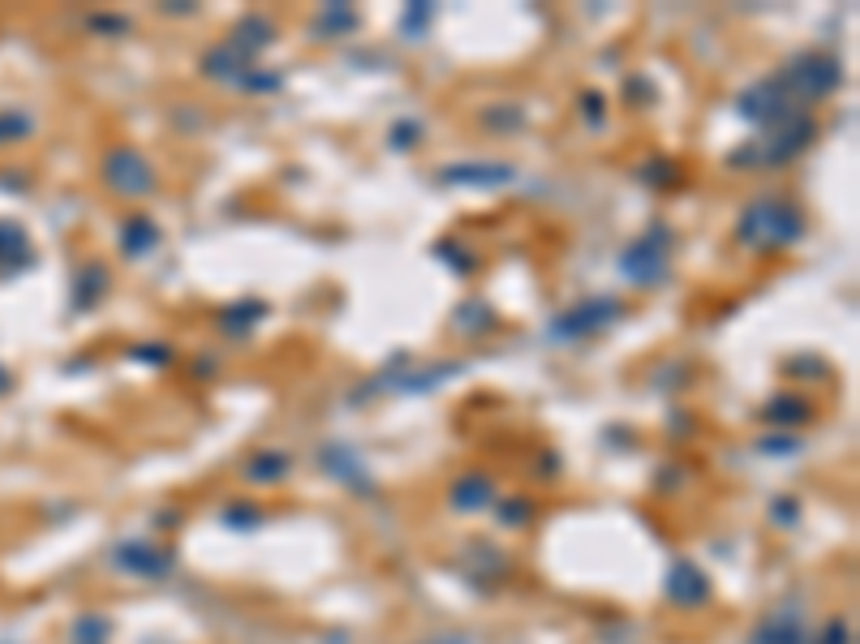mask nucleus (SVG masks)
<instances>
[{
  "label": "nucleus",
  "instance_id": "obj_1",
  "mask_svg": "<svg viewBox=\"0 0 860 644\" xmlns=\"http://www.w3.org/2000/svg\"><path fill=\"white\" fill-rule=\"evenodd\" d=\"M800 232H805V215H800V207H792L783 198H757V203H748L736 223L740 241L753 245V249H761V254L766 249L796 245Z\"/></svg>",
  "mask_w": 860,
  "mask_h": 644
},
{
  "label": "nucleus",
  "instance_id": "obj_2",
  "mask_svg": "<svg viewBox=\"0 0 860 644\" xmlns=\"http://www.w3.org/2000/svg\"><path fill=\"white\" fill-rule=\"evenodd\" d=\"M839 82H844V65H839L835 56H826V52H805V56H796V61L779 74V87L787 91L792 104H800V100L818 104V100L835 95Z\"/></svg>",
  "mask_w": 860,
  "mask_h": 644
},
{
  "label": "nucleus",
  "instance_id": "obj_3",
  "mask_svg": "<svg viewBox=\"0 0 860 644\" xmlns=\"http://www.w3.org/2000/svg\"><path fill=\"white\" fill-rule=\"evenodd\" d=\"M813 133H818L813 116L796 112V116H787L783 125L766 129V138H761V142H753V151L732 155V159H736V164H787V159H796V155L809 146V138H813Z\"/></svg>",
  "mask_w": 860,
  "mask_h": 644
},
{
  "label": "nucleus",
  "instance_id": "obj_4",
  "mask_svg": "<svg viewBox=\"0 0 860 644\" xmlns=\"http://www.w3.org/2000/svg\"><path fill=\"white\" fill-rule=\"evenodd\" d=\"M104 181L108 190H117L121 198H146L155 194V168L138 146H117L104 159Z\"/></svg>",
  "mask_w": 860,
  "mask_h": 644
},
{
  "label": "nucleus",
  "instance_id": "obj_5",
  "mask_svg": "<svg viewBox=\"0 0 860 644\" xmlns=\"http://www.w3.org/2000/svg\"><path fill=\"white\" fill-rule=\"evenodd\" d=\"M740 116L744 120H753V125H761V129H774V125H783L787 116H796L800 107L787 100V91L779 87V78H761V82H753L744 95H740Z\"/></svg>",
  "mask_w": 860,
  "mask_h": 644
},
{
  "label": "nucleus",
  "instance_id": "obj_6",
  "mask_svg": "<svg viewBox=\"0 0 860 644\" xmlns=\"http://www.w3.org/2000/svg\"><path fill=\"white\" fill-rule=\"evenodd\" d=\"M663 236H667V232H663V228H654L650 236H641V241H632V245L624 249L619 267H624V275H628L632 284L654 288V284L667 275V245H658Z\"/></svg>",
  "mask_w": 860,
  "mask_h": 644
},
{
  "label": "nucleus",
  "instance_id": "obj_7",
  "mask_svg": "<svg viewBox=\"0 0 860 644\" xmlns=\"http://www.w3.org/2000/svg\"><path fill=\"white\" fill-rule=\"evenodd\" d=\"M615 314H619V301H612V297H594V301H581L577 310L560 314V319L551 322V331H555L560 339H581V335H594V331H603L607 322H615Z\"/></svg>",
  "mask_w": 860,
  "mask_h": 644
},
{
  "label": "nucleus",
  "instance_id": "obj_8",
  "mask_svg": "<svg viewBox=\"0 0 860 644\" xmlns=\"http://www.w3.org/2000/svg\"><path fill=\"white\" fill-rule=\"evenodd\" d=\"M117 567L129 576H142V580H164L172 571V554L151 541H125L117 550Z\"/></svg>",
  "mask_w": 860,
  "mask_h": 644
},
{
  "label": "nucleus",
  "instance_id": "obj_9",
  "mask_svg": "<svg viewBox=\"0 0 860 644\" xmlns=\"http://www.w3.org/2000/svg\"><path fill=\"white\" fill-rule=\"evenodd\" d=\"M753 644H813V628H809V619L800 610H774L757 628Z\"/></svg>",
  "mask_w": 860,
  "mask_h": 644
},
{
  "label": "nucleus",
  "instance_id": "obj_10",
  "mask_svg": "<svg viewBox=\"0 0 860 644\" xmlns=\"http://www.w3.org/2000/svg\"><path fill=\"white\" fill-rule=\"evenodd\" d=\"M667 597L676 602V606H702L706 597H710V580H706V571H697L693 563H676L671 567V576H667Z\"/></svg>",
  "mask_w": 860,
  "mask_h": 644
},
{
  "label": "nucleus",
  "instance_id": "obj_11",
  "mask_svg": "<svg viewBox=\"0 0 860 644\" xmlns=\"http://www.w3.org/2000/svg\"><path fill=\"white\" fill-rule=\"evenodd\" d=\"M271 39H275V22H271V17H258V13H246V17L233 26V35H229L224 43L238 48L242 56H254V52H262Z\"/></svg>",
  "mask_w": 860,
  "mask_h": 644
},
{
  "label": "nucleus",
  "instance_id": "obj_12",
  "mask_svg": "<svg viewBox=\"0 0 860 644\" xmlns=\"http://www.w3.org/2000/svg\"><path fill=\"white\" fill-rule=\"evenodd\" d=\"M203 74L207 78H216V82H233V87H242V78L249 74V56H242L238 48H229V43H220V48H211L207 56H203Z\"/></svg>",
  "mask_w": 860,
  "mask_h": 644
},
{
  "label": "nucleus",
  "instance_id": "obj_13",
  "mask_svg": "<svg viewBox=\"0 0 860 644\" xmlns=\"http://www.w3.org/2000/svg\"><path fill=\"white\" fill-rule=\"evenodd\" d=\"M30 241L26 232L13 223V219H0V275H13V271H26L30 267Z\"/></svg>",
  "mask_w": 860,
  "mask_h": 644
},
{
  "label": "nucleus",
  "instance_id": "obj_14",
  "mask_svg": "<svg viewBox=\"0 0 860 644\" xmlns=\"http://www.w3.org/2000/svg\"><path fill=\"white\" fill-rule=\"evenodd\" d=\"M121 245L129 258H142V254H151L155 245H159V228H155V219L142 211H133L129 219L121 223Z\"/></svg>",
  "mask_w": 860,
  "mask_h": 644
},
{
  "label": "nucleus",
  "instance_id": "obj_15",
  "mask_svg": "<svg viewBox=\"0 0 860 644\" xmlns=\"http://www.w3.org/2000/svg\"><path fill=\"white\" fill-rule=\"evenodd\" d=\"M491 499H495V486H491V477H483V473L461 477L457 490H452V503H457L461 512H478V507H487Z\"/></svg>",
  "mask_w": 860,
  "mask_h": 644
},
{
  "label": "nucleus",
  "instance_id": "obj_16",
  "mask_svg": "<svg viewBox=\"0 0 860 644\" xmlns=\"http://www.w3.org/2000/svg\"><path fill=\"white\" fill-rule=\"evenodd\" d=\"M444 177L448 181H470V185H508L512 168L508 164H461V168H448Z\"/></svg>",
  "mask_w": 860,
  "mask_h": 644
},
{
  "label": "nucleus",
  "instance_id": "obj_17",
  "mask_svg": "<svg viewBox=\"0 0 860 644\" xmlns=\"http://www.w3.org/2000/svg\"><path fill=\"white\" fill-rule=\"evenodd\" d=\"M293 468V460L284 455V451H258L254 460H249V481H258V486H271V481H280L284 473Z\"/></svg>",
  "mask_w": 860,
  "mask_h": 644
},
{
  "label": "nucleus",
  "instance_id": "obj_18",
  "mask_svg": "<svg viewBox=\"0 0 860 644\" xmlns=\"http://www.w3.org/2000/svg\"><path fill=\"white\" fill-rule=\"evenodd\" d=\"M809 417H813V409L800 396H779V400L766 404V422H774V426H796V422H809Z\"/></svg>",
  "mask_w": 860,
  "mask_h": 644
},
{
  "label": "nucleus",
  "instance_id": "obj_19",
  "mask_svg": "<svg viewBox=\"0 0 860 644\" xmlns=\"http://www.w3.org/2000/svg\"><path fill=\"white\" fill-rule=\"evenodd\" d=\"M104 293H108V267H100V262H95L91 271H82V275H78V297H74V301L91 310Z\"/></svg>",
  "mask_w": 860,
  "mask_h": 644
},
{
  "label": "nucleus",
  "instance_id": "obj_20",
  "mask_svg": "<svg viewBox=\"0 0 860 644\" xmlns=\"http://www.w3.org/2000/svg\"><path fill=\"white\" fill-rule=\"evenodd\" d=\"M258 322H262V306H258V301H242V306L224 310L220 326H224L229 335H246L249 326H258Z\"/></svg>",
  "mask_w": 860,
  "mask_h": 644
},
{
  "label": "nucleus",
  "instance_id": "obj_21",
  "mask_svg": "<svg viewBox=\"0 0 860 644\" xmlns=\"http://www.w3.org/2000/svg\"><path fill=\"white\" fill-rule=\"evenodd\" d=\"M30 129H35V120H30L26 112H17V107L0 112V146H9V142H17V138H26Z\"/></svg>",
  "mask_w": 860,
  "mask_h": 644
},
{
  "label": "nucleus",
  "instance_id": "obj_22",
  "mask_svg": "<svg viewBox=\"0 0 860 644\" xmlns=\"http://www.w3.org/2000/svg\"><path fill=\"white\" fill-rule=\"evenodd\" d=\"M358 17H354V9H345V4H328V13H323V26H328V35H336V30H349Z\"/></svg>",
  "mask_w": 860,
  "mask_h": 644
},
{
  "label": "nucleus",
  "instance_id": "obj_23",
  "mask_svg": "<svg viewBox=\"0 0 860 644\" xmlns=\"http://www.w3.org/2000/svg\"><path fill=\"white\" fill-rule=\"evenodd\" d=\"M813 644H852V632L844 619H831L822 632H813Z\"/></svg>",
  "mask_w": 860,
  "mask_h": 644
},
{
  "label": "nucleus",
  "instance_id": "obj_24",
  "mask_svg": "<svg viewBox=\"0 0 860 644\" xmlns=\"http://www.w3.org/2000/svg\"><path fill=\"white\" fill-rule=\"evenodd\" d=\"M104 636H108L104 619H82V628H78V644H100Z\"/></svg>",
  "mask_w": 860,
  "mask_h": 644
},
{
  "label": "nucleus",
  "instance_id": "obj_25",
  "mask_svg": "<svg viewBox=\"0 0 860 644\" xmlns=\"http://www.w3.org/2000/svg\"><path fill=\"white\" fill-rule=\"evenodd\" d=\"M499 516H508V525H525V516H529V503H525V499L499 503Z\"/></svg>",
  "mask_w": 860,
  "mask_h": 644
},
{
  "label": "nucleus",
  "instance_id": "obj_26",
  "mask_svg": "<svg viewBox=\"0 0 860 644\" xmlns=\"http://www.w3.org/2000/svg\"><path fill=\"white\" fill-rule=\"evenodd\" d=\"M422 644H470V641H461V636H431V641Z\"/></svg>",
  "mask_w": 860,
  "mask_h": 644
},
{
  "label": "nucleus",
  "instance_id": "obj_27",
  "mask_svg": "<svg viewBox=\"0 0 860 644\" xmlns=\"http://www.w3.org/2000/svg\"><path fill=\"white\" fill-rule=\"evenodd\" d=\"M4 391H9V374L0 370V396H4Z\"/></svg>",
  "mask_w": 860,
  "mask_h": 644
}]
</instances>
